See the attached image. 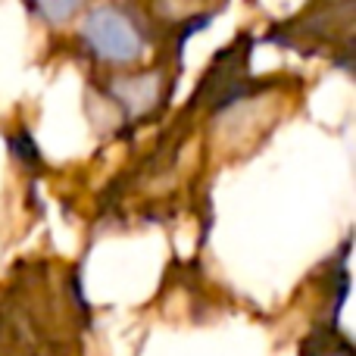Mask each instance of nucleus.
<instances>
[{
	"mask_svg": "<svg viewBox=\"0 0 356 356\" xmlns=\"http://www.w3.org/2000/svg\"><path fill=\"white\" fill-rule=\"evenodd\" d=\"M66 35L69 47L91 72L138 69L163 50L184 47V41L166 38L156 29L141 0H97L69 25Z\"/></svg>",
	"mask_w": 356,
	"mask_h": 356,
	"instance_id": "obj_1",
	"label": "nucleus"
},
{
	"mask_svg": "<svg viewBox=\"0 0 356 356\" xmlns=\"http://www.w3.org/2000/svg\"><path fill=\"white\" fill-rule=\"evenodd\" d=\"M263 41L353 72L356 0H307L297 13L275 19L263 31Z\"/></svg>",
	"mask_w": 356,
	"mask_h": 356,
	"instance_id": "obj_2",
	"label": "nucleus"
},
{
	"mask_svg": "<svg viewBox=\"0 0 356 356\" xmlns=\"http://www.w3.org/2000/svg\"><path fill=\"white\" fill-rule=\"evenodd\" d=\"M181 50H163L150 63L138 69H119V72H91V91H97L106 104L116 110L119 122L125 129L156 119L169 106L175 91L178 72H181Z\"/></svg>",
	"mask_w": 356,
	"mask_h": 356,
	"instance_id": "obj_3",
	"label": "nucleus"
},
{
	"mask_svg": "<svg viewBox=\"0 0 356 356\" xmlns=\"http://www.w3.org/2000/svg\"><path fill=\"white\" fill-rule=\"evenodd\" d=\"M91 3L97 0H22L29 16L50 31H66Z\"/></svg>",
	"mask_w": 356,
	"mask_h": 356,
	"instance_id": "obj_4",
	"label": "nucleus"
},
{
	"mask_svg": "<svg viewBox=\"0 0 356 356\" xmlns=\"http://www.w3.org/2000/svg\"><path fill=\"white\" fill-rule=\"evenodd\" d=\"M303 356H353V350L347 341H341L338 334H332L328 341H313V344L303 350Z\"/></svg>",
	"mask_w": 356,
	"mask_h": 356,
	"instance_id": "obj_5",
	"label": "nucleus"
},
{
	"mask_svg": "<svg viewBox=\"0 0 356 356\" xmlns=\"http://www.w3.org/2000/svg\"><path fill=\"white\" fill-rule=\"evenodd\" d=\"M0 356H29L25 350H19V341L16 338H0Z\"/></svg>",
	"mask_w": 356,
	"mask_h": 356,
	"instance_id": "obj_6",
	"label": "nucleus"
}]
</instances>
